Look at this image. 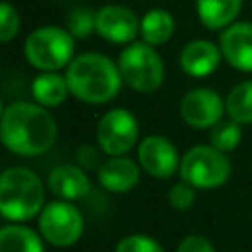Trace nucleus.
<instances>
[{"label": "nucleus", "mask_w": 252, "mask_h": 252, "mask_svg": "<svg viewBox=\"0 0 252 252\" xmlns=\"http://www.w3.org/2000/svg\"><path fill=\"white\" fill-rule=\"evenodd\" d=\"M0 138L16 156H41L53 146L57 138V124L45 106L18 100L2 112Z\"/></svg>", "instance_id": "obj_1"}, {"label": "nucleus", "mask_w": 252, "mask_h": 252, "mask_svg": "<svg viewBox=\"0 0 252 252\" xmlns=\"http://www.w3.org/2000/svg\"><path fill=\"white\" fill-rule=\"evenodd\" d=\"M69 91L75 98L89 104H104L112 100L122 85L118 63L102 53H81L65 73Z\"/></svg>", "instance_id": "obj_2"}, {"label": "nucleus", "mask_w": 252, "mask_h": 252, "mask_svg": "<svg viewBox=\"0 0 252 252\" xmlns=\"http://www.w3.org/2000/svg\"><path fill=\"white\" fill-rule=\"evenodd\" d=\"M41 179L28 167H8L0 177V213L8 220H30L45 207Z\"/></svg>", "instance_id": "obj_3"}, {"label": "nucleus", "mask_w": 252, "mask_h": 252, "mask_svg": "<svg viewBox=\"0 0 252 252\" xmlns=\"http://www.w3.org/2000/svg\"><path fill=\"white\" fill-rule=\"evenodd\" d=\"M75 35L57 26H41L33 30L24 43L28 63L41 71H57L75 57Z\"/></svg>", "instance_id": "obj_4"}, {"label": "nucleus", "mask_w": 252, "mask_h": 252, "mask_svg": "<svg viewBox=\"0 0 252 252\" xmlns=\"http://www.w3.org/2000/svg\"><path fill=\"white\" fill-rule=\"evenodd\" d=\"M122 81L138 93H154L165 79V67L154 45L146 41L128 43L118 57Z\"/></svg>", "instance_id": "obj_5"}, {"label": "nucleus", "mask_w": 252, "mask_h": 252, "mask_svg": "<svg viewBox=\"0 0 252 252\" xmlns=\"http://www.w3.org/2000/svg\"><path fill=\"white\" fill-rule=\"evenodd\" d=\"M179 175L195 189H215L230 177V161L213 146H193L181 158Z\"/></svg>", "instance_id": "obj_6"}, {"label": "nucleus", "mask_w": 252, "mask_h": 252, "mask_svg": "<svg viewBox=\"0 0 252 252\" xmlns=\"http://www.w3.org/2000/svg\"><path fill=\"white\" fill-rule=\"evenodd\" d=\"M39 232L57 248L73 246L83 234V215L71 201H51L39 213Z\"/></svg>", "instance_id": "obj_7"}, {"label": "nucleus", "mask_w": 252, "mask_h": 252, "mask_svg": "<svg viewBox=\"0 0 252 252\" xmlns=\"http://www.w3.org/2000/svg\"><path fill=\"white\" fill-rule=\"evenodd\" d=\"M138 120L126 108H112L104 112L96 126V142L110 158L128 154L138 142Z\"/></svg>", "instance_id": "obj_8"}, {"label": "nucleus", "mask_w": 252, "mask_h": 252, "mask_svg": "<svg viewBox=\"0 0 252 252\" xmlns=\"http://www.w3.org/2000/svg\"><path fill=\"white\" fill-rule=\"evenodd\" d=\"M226 110L220 94L213 89H193L185 93V96L179 102V112L185 124L191 128L203 130V128H213L222 120V112Z\"/></svg>", "instance_id": "obj_9"}, {"label": "nucleus", "mask_w": 252, "mask_h": 252, "mask_svg": "<svg viewBox=\"0 0 252 252\" xmlns=\"http://www.w3.org/2000/svg\"><path fill=\"white\" fill-rule=\"evenodd\" d=\"M138 161L148 175L158 177V179L171 177L181 165L177 148L165 136H158V134L146 136L140 142Z\"/></svg>", "instance_id": "obj_10"}, {"label": "nucleus", "mask_w": 252, "mask_h": 252, "mask_svg": "<svg viewBox=\"0 0 252 252\" xmlns=\"http://www.w3.org/2000/svg\"><path fill=\"white\" fill-rule=\"evenodd\" d=\"M96 33L112 43H132L140 33V20L130 8L108 4L96 12Z\"/></svg>", "instance_id": "obj_11"}, {"label": "nucleus", "mask_w": 252, "mask_h": 252, "mask_svg": "<svg viewBox=\"0 0 252 252\" xmlns=\"http://www.w3.org/2000/svg\"><path fill=\"white\" fill-rule=\"evenodd\" d=\"M224 61L244 73H252V24L236 22L230 24L219 41Z\"/></svg>", "instance_id": "obj_12"}, {"label": "nucleus", "mask_w": 252, "mask_h": 252, "mask_svg": "<svg viewBox=\"0 0 252 252\" xmlns=\"http://www.w3.org/2000/svg\"><path fill=\"white\" fill-rule=\"evenodd\" d=\"M220 47L209 39H193L189 41L179 55V65L185 75L201 79L217 71L220 63Z\"/></svg>", "instance_id": "obj_13"}, {"label": "nucleus", "mask_w": 252, "mask_h": 252, "mask_svg": "<svg viewBox=\"0 0 252 252\" xmlns=\"http://www.w3.org/2000/svg\"><path fill=\"white\" fill-rule=\"evenodd\" d=\"M98 183L112 193H126L138 185L140 167L136 161L124 156H114L98 167Z\"/></svg>", "instance_id": "obj_14"}, {"label": "nucleus", "mask_w": 252, "mask_h": 252, "mask_svg": "<svg viewBox=\"0 0 252 252\" xmlns=\"http://www.w3.org/2000/svg\"><path fill=\"white\" fill-rule=\"evenodd\" d=\"M49 191L63 201H77L91 193V181L87 173L71 163L57 165L47 179Z\"/></svg>", "instance_id": "obj_15"}, {"label": "nucleus", "mask_w": 252, "mask_h": 252, "mask_svg": "<svg viewBox=\"0 0 252 252\" xmlns=\"http://www.w3.org/2000/svg\"><path fill=\"white\" fill-rule=\"evenodd\" d=\"M242 8V0H197L199 22L209 30H226Z\"/></svg>", "instance_id": "obj_16"}, {"label": "nucleus", "mask_w": 252, "mask_h": 252, "mask_svg": "<svg viewBox=\"0 0 252 252\" xmlns=\"http://www.w3.org/2000/svg\"><path fill=\"white\" fill-rule=\"evenodd\" d=\"M69 93L71 91H69L67 79L57 75L55 71H43L32 83V94H33L35 102L45 108L59 106L67 98Z\"/></svg>", "instance_id": "obj_17"}, {"label": "nucleus", "mask_w": 252, "mask_h": 252, "mask_svg": "<svg viewBox=\"0 0 252 252\" xmlns=\"http://www.w3.org/2000/svg\"><path fill=\"white\" fill-rule=\"evenodd\" d=\"M173 30H175L173 16L163 8H152L140 20L142 41H146L148 45H154V47L169 41V37L173 35Z\"/></svg>", "instance_id": "obj_18"}, {"label": "nucleus", "mask_w": 252, "mask_h": 252, "mask_svg": "<svg viewBox=\"0 0 252 252\" xmlns=\"http://www.w3.org/2000/svg\"><path fill=\"white\" fill-rule=\"evenodd\" d=\"M0 252H45L41 238L24 224H6L0 230Z\"/></svg>", "instance_id": "obj_19"}, {"label": "nucleus", "mask_w": 252, "mask_h": 252, "mask_svg": "<svg viewBox=\"0 0 252 252\" xmlns=\"http://www.w3.org/2000/svg\"><path fill=\"white\" fill-rule=\"evenodd\" d=\"M226 114L238 124H252V81H242L230 89L224 100Z\"/></svg>", "instance_id": "obj_20"}, {"label": "nucleus", "mask_w": 252, "mask_h": 252, "mask_svg": "<svg viewBox=\"0 0 252 252\" xmlns=\"http://www.w3.org/2000/svg\"><path fill=\"white\" fill-rule=\"evenodd\" d=\"M242 140V128L236 120H220L211 128V146L220 152H232Z\"/></svg>", "instance_id": "obj_21"}, {"label": "nucleus", "mask_w": 252, "mask_h": 252, "mask_svg": "<svg viewBox=\"0 0 252 252\" xmlns=\"http://www.w3.org/2000/svg\"><path fill=\"white\" fill-rule=\"evenodd\" d=\"M93 30H96V14L89 8H73L69 14V32L75 37H87Z\"/></svg>", "instance_id": "obj_22"}, {"label": "nucleus", "mask_w": 252, "mask_h": 252, "mask_svg": "<svg viewBox=\"0 0 252 252\" xmlns=\"http://www.w3.org/2000/svg\"><path fill=\"white\" fill-rule=\"evenodd\" d=\"M114 252H163V248L148 234H130L116 244Z\"/></svg>", "instance_id": "obj_23"}, {"label": "nucleus", "mask_w": 252, "mask_h": 252, "mask_svg": "<svg viewBox=\"0 0 252 252\" xmlns=\"http://www.w3.org/2000/svg\"><path fill=\"white\" fill-rule=\"evenodd\" d=\"M167 201H169V205H171L173 209H177V211H187V209L193 207V203H195V187L181 179L179 183H175V185L169 189Z\"/></svg>", "instance_id": "obj_24"}, {"label": "nucleus", "mask_w": 252, "mask_h": 252, "mask_svg": "<svg viewBox=\"0 0 252 252\" xmlns=\"http://www.w3.org/2000/svg\"><path fill=\"white\" fill-rule=\"evenodd\" d=\"M20 30V16L18 10L14 6H10L8 2L0 4V39L6 43L10 41Z\"/></svg>", "instance_id": "obj_25"}, {"label": "nucleus", "mask_w": 252, "mask_h": 252, "mask_svg": "<svg viewBox=\"0 0 252 252\" xmlns=\"http://www.w3.org/2000/svg\"><path fill=\"white\" fill-rule=\"evenodd\" d=\"M177 252H217V250L209 238L201 234H189L179 242Z\"/></svg>", "instance_id": "obj_26"}]
</instances>
